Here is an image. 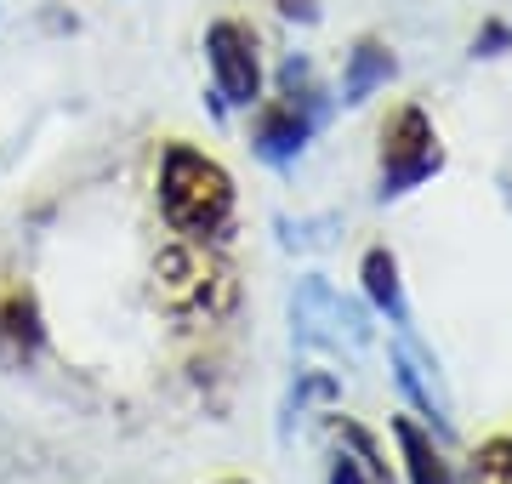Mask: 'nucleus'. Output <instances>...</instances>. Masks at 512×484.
Segmentation results:
<instances>
[{
	"mask_svg": "<svg viewBox=\"0 0 512 484\" xmlns=\"http://www.w3.org/2000/svg\"><path fill=\"white\" fill-rule=\"evenodd\" d=\"M154 200H160V217L171 223V234H183L194 245H222L234 234V217H239L234 177H228L222 160H211L205 149H194L183 137H171L160 149Z\"/></svg>",
	"mask_w": 512,
	"mask_h": 484,
	"instance_id": "f257e3e1",
	"label": "nucleus"
},
{
	"mask_svg": "<svg viewBox=\"0 0 512 484\" xmlns=\"http://www.w3.org/2000/svg\"><path fill=\"white\" fill-rule=\"evenodd\" d=\"M319 126H325V92L313 80V63L308 57H285L279 63V97L256 103L251 154L262 166H296V154L313 143Z\"/></svg>",
	"mask_w": 512,
	"mask_h": 484,
	"instance_id": "f03ea898",
	"label": "nucleus"
},
{
	"mask_svg": "<svg viewBox=\"0 0 512 484\" xmlns=\"http://www.w3.org/2000/svg\"><path fill=\"white\" fill-rule=\"evenodd\" d=\"M439 171H444V143L433 114L421 103L393 109V120L382 126V154H376V200H399Z\"/></svg>",
	"mask_w": 512,
	"mask_h": 484,
	"instance_id": "7ed1b4c3",
	"label": "nucleus"
},
{
	"mask_svg": "<svg viewBox=\"0 0 512 484\" xmlns=\"http://www.w3.org/2000/svg\"><path fill=\"white\" fill-rule=\"evenodd\" d=\"M205 69H211V97L222 109H256L262 103V52L256 29L239 18H217L205 29Z\"/></svg>",
	"mask_w": 512,
	"mask_h": 484,
	"instance_id": "20e7f679",
	"label": "nucleus"
},
{
	"mask_svg": "<svg viewBox=\"0 0 512 484\" xmlns=\"http://www.w3.org/2000/svg\"><path fill=\"white\" fill-rule=\"evenodd\" d=\"M291 331L302 348H365V308H353L342 291H330L319 274H308V280L296 285V302H291Z\"/></svg>",
	"mask_w": 512,
	"mask_h": 484,
	"instance_id": "39448f33",
	"label": "nucleus"
},
{
	"mask_svg": "<svg viewBox=\"0 0 512 484\" xmlns=\"http://www.w3.org/2000/svg\"><path fill=\"white\" fill-rule=\"evenodd\" d=\"M160 297H165V308H177V314H200V308L217 314V308H228L234 285H228L222 268H211V262L194 251V240H183L177 251L160 257Z\"/></svg>",
	"mask_w": 512,
	"mask_h": 484,
	"instance_id": "423d86ee",
	"label": "nucleus"
},
{
	"mask_svg": "<svg viewBox=\"0 0 512 484\" xmlns=\"http://www.w3.org/2000/svg\"><path fill=\"white\" fill-rule=\"evenodd\" d=\"M393 376H399V388L410 393V405L427 416V428L450 439L456 433V410H450V393H444V376H439V359L421 354L410 331H399V348H393Z\"/></svg>",
	"mask_w": 512,
	"mask_h": 484,
	"instance_id": "0eeeda50",
	"label": "nucleus"
},
{
	"mask_svg": "<svg viewBox=\"0 0 512 484\" xmlns=\"http://www.w3.org/2000/svg\"><path fill=\"white\" fill-rule=\"evenodd\" d=\"M46 348V319L29 285H0V365H29Z\"/></svg>",
	"mask_w": 512,
	"mask_h": 484,
	"instance_id": "6e6552de",
	"label": "nucleus"
},
{
	"mask_svg": "<svg viewBox=\"0 0 512 484\" xmlns=\"http://www.w3.org/2000/svg\"><path fill=\"white\" fill-rule=\"evenodd\" d=\"M393 75H399V57H393V46H387V40H376V35L353 40L348 63H342V103H348V109H359V103H365L376 86H387Z\"/></svg>",
	"mask_w": 512,
	"mask_h": 484,
	"instance_id": "1a4fd4ad",
	"label": "nucleus"
},
{
	"mask_svg": "<svg viewBox=\"0 0 512 484\" xmlns=\"http://www.w3.org/2000/svg\"><path fill=\"white\" fill-rule=\"evenodd\" d=\"M359 280H365V297L376 314H387V325L410 331V302H404V280H399V257L387 245H370L365 262H359Z\"/></svg>",
	"mask_w": 512,
	"mask_h": 484,
	"instance_id": "9d476101",
	"label": "nucleus"
},
{
	"mask_svg": "<svg viewBox=\"0 0 512 484\" xmlns=\"http://www.w3.org/2000/svg\"><path fill=\"white\" fill-rule=\"evenodd\" d=\"M393 439H399L404 479H410V484H456V467L444 462V450L433 445V433H421L410 416H399V422H393Z\"/></svg>",
	"mask_w": 512,
	"mask_h": 484,
	"instance_id": "9b49d317",
	"label": "nucleus"
},
{
	"mask_svg": "<svg viewBox=\"0 0 512 484\" xmlns=\"http://www.w3.org/2000/svg\"><path fill=\"white\" fill-rule=\"evenodd\" d=\"M507 46H512L507 23H484V29H478V40H473V57H501Z\"/></svg>",
	"mask_w": 512,
	"mask_h": 484,
	"instance_id": "f8f14e48",
	"label": "nucleus"
},
{
	"mask_svg": "<svg viewBox=\"0 0 512 484\" xmlns=\"http://www.w3.org/2000/svg\"><path fill=\"white\" fill-rule=\"evenodd\" d=\"M268 6L291 23H319V0H268Z\"/></svg>",
	"mask_w": 512,
	"mask_h": 484,
	"instance_id": "ddd939ff",
	"label": "nucleus"
},
{
	"mask_svg": "<svg viewBox=\"0 0 512 484\" xmlns=\"http://www.w3.org/2000/svg\"><path fill=\"white\" fill-rule=\"evenodd\" d=\"M222 484H245V479H222Z\"/></svg>",
	"mask_w": 512,
	"mask_h": 484,
	"instance_id": "4468645a",
	"label": "nucleus"
},
{
	"mask_svg": "<svg viewBox=\"0 0 512 484\" xmlns=\"http://www.w3.org/2000/svg\"><path fill=\"white\" fill-rule=\"evenodd\" d=\"M507 456H512V433H507Z\"/></svg>",
	"mask_w": 512,
	"mask_h": 484,
	"instance_id": "2eb2a0df",
	"label": "nucleus"
}]
</instances>
